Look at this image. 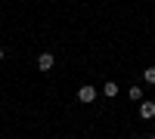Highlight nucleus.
<instances>
[{"instance_id":"8","label":"nucleus","mask_w":155,"mask_h":139,"mask_svg":"<svg viewBox=\"0 0 155 139\" xmlns=\"http://www.w3.org/2000/svg\"><path fill=\"white\" fill-rule=\"evenodd\" d=\"M152 139H155V136H152Z\"/></svg>"},{"instance_id":"1","label":"nucleus","mask_w":155,"mask_h":139,"mask_svg":"<svg viewBox=\"0 0 155 139\" xmlns=\"http://www.w3.org/2000/svg\"><path fill=\"white\" fill-rule=\"evenodd\" d=\"M96 87H90V84H84L81 90H78V102H84V105H90V102H96Z\"/></svg>"},{"instance_id":"2","label":"nucleus","mask_w":155,"mask_h":139,"mask_svg":"<svg viewBox=\"0 0 155 139\" xmlns=\"http://www.w3.org/2000/svg\"><path fill=\"white\" fill-rule=\"evenodd\" d=\"M53 65H56L53 53H41V56H37V68H41V71H53Z\"/></svg>"},{"instance_id":"7","label":"nucleus","mask_w":155,"mask_h":139,"mask_svg":"<svg viewBox=\"0 0 155 139\" xmlns=\"http://www.w3.org/2000/svg\"><path fill=\"white\" fill-rule=\"evenodd\" d=\"M0 62H3V46H0Z\"/></svg>"},{"instance_id":"4","label":"nucleus","mask_w":155,"mask_h":139,"mask_svg":"<svg viewBox=\"0 0 155 139\" xmlns=\"http://www.w3.org/2000/svg\"><path fill=\"white\" fill-rule=\"evenodd\" d=\"M102 96H106V99L118 96V84H115V81H106V87H102Z\"/></svg>"},{"instance_id":"5","label":"nucleus","mask_w":155,"mask_h":139,"mask_svg":"<svg viewBox=\"0 0 155 139\" xmlns=\"http://www.w3.org/2000/svg\"><path fill=\"white\" fill-rule=\"evenodd\" d=\"M130 102H143V87H130Z\"/></svg>"},{"instance_id":"6","label":"nucleus","mask_w":155,"mask_h":139,"mask_svg":"<svg viewBox=\"0 0 155 139\" xmlns=\"http://www.w3.org/2000/svg\"><path fill=\"white\" fill-rule=\"evenodd\" d=\"M143 81H146V84H152V87H155V65H149V68H146V71H143Z\"/></svg>"},{"instance_id":"3","label":"nucleus","mask_w":155,"mask_h":139,"mask_svg":"<svg viewBox=\"0 0 155 139\" xmlns=\"http://www.w3.org/2000/svg\"><path fill=\"white\" fill-rule=\"evenodd\" d=\"M140 118H143V121L155 118V102H152V99H143V102H140Z\"/></svg>"}]
</instances>
